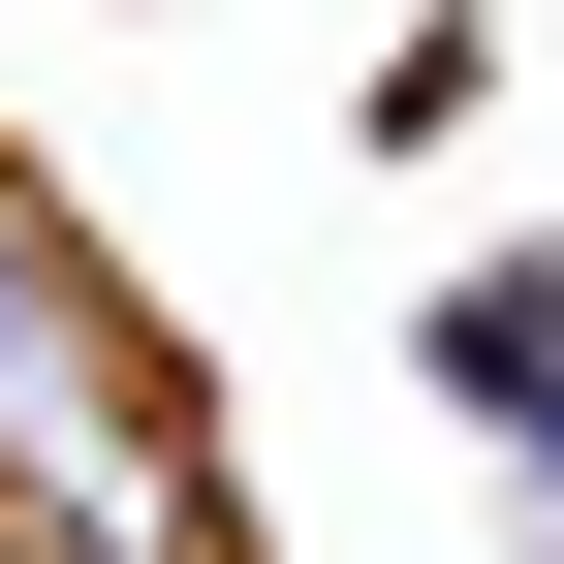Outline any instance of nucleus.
Returning <instances> with one entry per match:
<instances>
[{
    "label": "nucleus",
    "instance_id": "nucleus-3",
    "mask_svg": "<svg viewBox=\"0 0 564 564\" xmlns=\"http://www.w3.org/2000/svg\"><path fill=\"white\" fill-rule=\"evenodd\" d=\"M0 564H63V533H32V502H0Z\"/></svg>",
    "mask_w": 564,
    "mask_h": 564
},
{
    "label": "nucleus",
    "instance_id": "nucleus-1",
    "mask_svg": "<svg viewBox=\"0 0 564 564\" xmlns=\"http://www.w3.org/2000/svg\"><path fill=\"white\" fill-rule=\"evenodd\" d=\"M0 502H32L63 564H251V502H220V408H188V345L126 314V251L63 220L32 158H0Z\"/></svg>",
    "mask_w": 564,
    "mask_h": 564
},
{
    "label": "nucleus",
    "instance_id": "nucleus-2",
    "mask_svg": "<svg viewBox=\"0 0 564 564\" xmlns=\"http://www.w3.org/2000/svg\"><path fill=\"white\" fill-rule=\"evenodd\" d=\"M440 408H470V440H533V502H564V220L440 282ZM533 564H564V533H533Z\"/></svg>",
    "mask_w": 564,
    "mask_h": 564
}]
</instances>
